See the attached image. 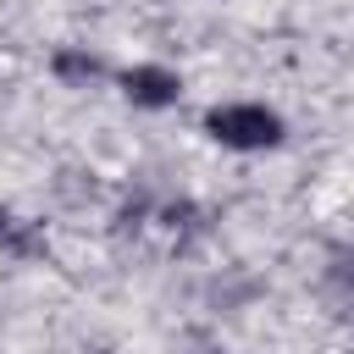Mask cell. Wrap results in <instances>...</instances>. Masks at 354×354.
<instances>
[{"instance_id":"1","label":"cell","mask_w":354,"mask_h":354,"mask_svg":"<svg viewBox=\"0 0 354 354\" xmlns=\"http://www.w3.org/2000/svg\"><path fill=\"white\" fill-rule=\"evenodd\" d=\"M205 133L227 149H271V144H282V116L266 105H210Z\"/></svg>"},{"instance_id":"2","label":"cell","mask_w":354,"mask_h":354,"mask_svg":"<svg viewBox=\"0 0 354 354\" xmlns=\"http://www.w3.org/2000/svg\"><path fill=\"white\" fill-rule=\"evenodd\" d=\"M122 88H127L133 105H149V111L177 105V94H183L177 72H166V66H133V72H122Z\"/></svg>"},{"instance_id":"3","label":"cell","mask_w":354,"mask_h":354,"mask_svg":"<svg viewBox=\"0 0 354 354\" xmlns=\"http://www.w3.org/2000/svg\"><path fill=\"white\" fill-rule=\"evenodd\" d=\"M0 249H6V254L33 260V254H44V232H39L33 221H22L17 210H6V205H0Z\"/></svg>"},{"instance_id":"4","label":"cell","mask_w":354,"mask_h":354,"mask_svg":"<svg viewBox=\"0 0 354 354\" xmlns=\"http://www.w3.org/2000/svg\"><path fill=\"white\" fill-rule=\"evenodd\" d=\"M55 72H61L66 83H88V77H100V61H94V55H77V50H61V55H55Z\"/></svg>"},{"instance_id":"5","label":"cell","mask_w":354,"mask_h":354,"mask_svg":"<svg viewBox=\"0 0 354 354\" xmlns=\"http://www.w3.org/2000/svg\"><path fill=\"white\" fill-rule=\"evenodd\" d=\"M326 277H332L337 288H354V249H332V266H326Z\"/></svg>"}]
</instances>
